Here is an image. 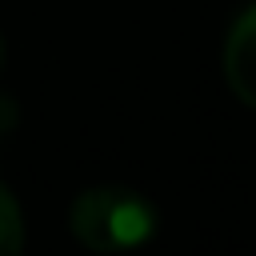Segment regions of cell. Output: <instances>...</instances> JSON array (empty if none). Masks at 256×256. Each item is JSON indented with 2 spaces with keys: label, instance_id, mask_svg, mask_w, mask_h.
Returning a JSON list of instances; mask_svg holds the SVG:
<instances>
[{
  "label": "cell",
  "instance_id": "cell-1",
  "mask_svg": "<svg viewBox=\"0 0 256 256\" xmlns=\"http://www.w3.org/2000/svg\"><path fill=\"white\" fill-rule=\"evenodd\" d=\"M72 236L92 252H128L156 236L160 216L148 196L128 184H100L84 188L72 200Z\"/></svg>",
  "mask_w": 256,
  "mask_h": 256
},
{
  "label": "cell",
  "instance_id": "cell-2",
  "mask_svg": "<svg viewBox=\"0 0 256 256\" xmlns=\"http://www.w3.org/2000/svg\"><path fill=\"white\" fill-rule=\"evenodd\" d=\"M224 80L248 108H256V4L232 24L224 40Z\"/></svg>",
  "mask_w": 256,
  "mask_h": 256
},
{
  "label": "cell",
  "instance_id": "cell-3",
  "mask_svg": "<svg viewBox=\"0 0 256 256\" xmlns=\"http://www.w3.org/2000/svg\"><path fill=\"white\" fill-rule=\"evenodd\" d=\"M24 244V224H20V208L8 192V184H0V256L20 252Z\"/></svg>",
  "mask_w": 256,
  "mask_h": 256
},
{
  "label": "cell",
  "instance_id": "cell-4",
  "mask_svg": "<svg viewBox=\"0 0 256 256\" xmlns=\"http://www.w3.org/2000/svg\"><path fill=\"white\" fill-rule=\"evenodd\" d=\"M12 124H16V104H12V96L0 92V140L12 132Z\"/></svg>",
  "mask_w": 256,
  "mask_h": 256
},
{
  "label": "cell",
  "instance_id": "cell-5",
  "mask_svg": "<svg viewBox=\"0 0 256 256\" xmlns=\"http://www.w3.org/2000/svg\"><path fill=\"white\" fill-rule=\"evenodd\" d=\"M0 64H4V40H0Z\"/></svg>",
  "mask_w": 256,
  "mask_h": 256
}]
</instances>
